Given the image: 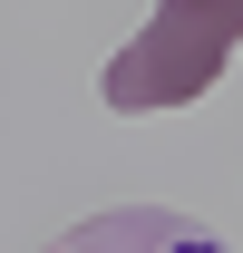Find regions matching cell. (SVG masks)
Masks as SVG:
<instances>
[{
	"instance_id": "cell-1",
	"label": "cell",
	"mask_w": 243,
	"mask_h": 253,
	"mask_svg": "<svg viewBox=\"0 0 243 253\" xmlns=\"http://www.w3.org/2000/svg\"><path fill=\"white\" fill-rule=\"evenodd\" d=\"M243 49V0H156V20L126 39L97 97L117 117H156V107H195L224 78V59Z\"/></svg>"
},
{
	"instance_id": "cell-2",
	"label": "cell",
	"mask_w": 243,
	"mask_h": 253,
	"mask_svg": "<svg viewBox=\"0 0 243 253\" xmlns=\"http://www.w3.org/2000/svg\"><path fill=\"white\" fill-rule=\"evenodd\" d=\"M49 253H224V234L195 224L185 205H117V214L68 224Z\"/></svg>"
}]
</instances>
